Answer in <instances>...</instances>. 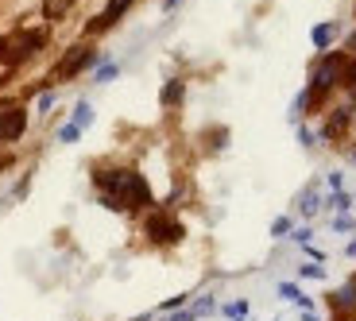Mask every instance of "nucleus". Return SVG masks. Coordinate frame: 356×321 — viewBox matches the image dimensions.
I'll return each mask as SVG.
<instances>
[{"instance_id":"9d476101","label":"nucleus","mask_w":356,"mask_h":321,"mask_svg":"<svg viewBox=\"0 0 356 321\" xmlns=\"http://www.w3.org/2000/svg\"><path fill=\"white\" fill-rule=\"evenodd\" d=\"M182 101V81H170V85H163V105H178Z\"/></svg>"},{"instance_id":"39448f33","label":"nucleus","mask_w":356,"mask_h":321,"mask_svg":"<svg viewBox=\"0 0 356 321\" xmlns=\"http://www.w3.org/2000/svg\"><path fill=\"white\" fill-rule=\"evenodd\" d=\"M24 124H27L24 108H4V113H0V140H19Z\"/></svg>"},{"instance_id":"f3484780","label":"nucleus","mask_w":356,"mask_h":321,"mask_svg":"<svg viewBox=\"0 0 356 321\" xmlns=\"http://www.w3.org/2000/svg\"><path fill=\"white\" fill-rule=\"evenodd\" d=\"M341 81H345L348 90L356 85V63H348V66H345V74H341Z\"/></svg>"},{"instance_id":"2eb2a0df","label":"nucleus","mask_w":356,"mask_h":321,"mask_svg":"<svg viewBox=\"0 0 356 321\" xmlns=\"http://www.w3.org/2000/svg\"><path fill=\"white\" fill-rule=\"evenodd\" d=\"M113 78H116V66H113V63H105V66L97 70V81L105 85V81H113Z\"/></svg>"},{"instance_id":"a211bd4d","label":"nucleus","mask_w":356,"mask_h":321,"mask_svg":"<svg viewBox=\"0 0 356 321\" xmlns=\"http://www.w3.org/2000/svg\"><path fill=\"white\" fill-rule=\"evenodd\" d=\"M353 217H337V221H333V229H337V232H345V229H353Z\"/></svg>"},{"instance_id":"f257e3e1","label":"nucleus","mask_w":356,"mask_h":321,"mask_svg":"<svg viewBox=\"0 0 356 321\" xmlns=\"http://www.w3.org/2000/svg\"><path fill=\"white\" fill-rule=\"evenodd\" d=\"M147 236L155 244H178L182 240V224L170 221L167 213H155V217H147Z\"/></svg>"},{"instance_id":"f8f14e48","label":"nucleus","mask_w":356,"mask_h":321,"mask_svg":"<svg viewBox=\"0 0 356 321\" xmlns=\"http://www.w3.org/2000/svg\"><path fill=\"white\" fill-rule=\"evenodd\" d=\"M78 135H81L78 124H63V128H58V140H63V143H78Z\"/></svg>"},{"instance_id":"1a4fd4ad","label":"nucleus","mask_w":356,"mask_h":321,"mask_svg":"<svg viewBox=\"0 0 356 321\" xmlns=\"http://www.w3.org/2000/svg\"><path fill=\"white\" fill-rule=\"evenodd\" d=\"M43 12H47L51 19H63L66 12H70V0H47V4H43Z\"/></svg>"},{"instance_id":"b1692460","label":"nucleus","mask_w":356,"mask_h":321,"mask_svg":"<svg viewBox=\"0 0 356 321\" xmlns=\"http://www.w3.org/2000/svg\"><path fill=\"white\" fill-rule=\"evenodd\" d=\"M348 155H353V163H356V147H353V151H348Z\"/></svg>"},{"instance_id":"20e7f679","label":"nucleus","mask_w":356,"mask_h":321,"mask_svg":"<svg viewBox=\"0 0 356 321\" xmlns=\"http://www.w3.org/2000/svg\"><path fill=\"white\" fill-rule=\"evenodd\" d=\"M86 63H93V51H89V47H70V54L58 63V78H74Z\"/></svg>"},{"instance_id":"aec40b11","label":"nucleus","mask_w":356,"mask_h":321,"mask_svg":"<svg viewBox=\"0 0 356 321\" xmlns=\"http://www.w3.org/2000/svg\"><path fill=\"white\" fill-rule=\"evenodd\" d=\"M310 236H314L310 229H298V232H294V240H298V244H310Z\"/></svg>"},{"instance_id":"5701e85b","label":"nucleus","mask_w":356,"mask_h":321,"mask_svg":"<svg viewBox=\"0 0 356 321\" xmlns=\"http://www.w3.org/2000/svg\"><path fill=\"white\" fill-rule=\"evenodd\" d=\"M348 51H356V35H353V39H348Z\"/></svg>"},{"instance_id":"4be33fe9","label":"nucleus","mask_w":356,"mask_h":321,"mask_svg":"<svg viewBox=\"0 0 356 321\" xmlns=\"http://www.w3.org/2000/svg\"><path fill=\"white\" fill-rule=\"evenodd\" d=\"M345 256H348V259H356V240H353V244H348V248H345Z\"/></svg>"},{"instance_id":"4468645a","label":"nucleus","mask_w":356,"mask_h":321,"mask_svg":"<svg viewBox=\"0 0 356 321\" xmlns=\"http://www.w3.org/2000/svg\"><path fill=\"white\" fill-rule=\"evenodd\" d=\"M298 271H302L306 279H325V268H318V263H302Z\"/></svg>"},{"instance_id":"dca6fc26","label":"nucleus","mask_w":356,"mask_h":321,"mask_svg":"<svg viewBox=\"0 0 356 321\" xmlns=\"http://www.w3.org/2000/svg\"><path fill=\"white\" fill-rule=\"evenodd\" d=\"M286 232H291V221H286V217H279V221L271 224V236H286Z\"/></svg>"},{"instance_id":"6e6552de","label":"nucleus","mask_w":356,"mask_h":321,"mask_svg":"<svg viewBox=\"0 0 356 321\" xmlns=\"http://www.w3.org/2000/svg\"><path fill=\"white\" fill-rule=\"evenodd\" d=\"M70 124H78V128L93 124V105H89V101H78V108H74V120H70Z\"/></svg>"},{"instance_id":"ddd939ff","label":"nucleus","mask_w":356,"mask_h":321,"mask_svg":"<svg viewBox=\"0 0 356 321\" xmlns=\"http://www.w3.org/2000/svg\"><path fill=\"white\" fill-rule=\"evenodd\" d=\"M225 313H229V318H236V321H244V318H248V302H232V306H225Z\"/></svg>"},{"instance_id":"f03ea898","label":"nucleus","mask_w":356,"mask_h":321,"mask_svg":"<svg viewBox=\"0 0 356 321\" xmlns=\"http://www.w3.org/2000/svg\"><path fill=\"white\" fill-rule=\"evenodd\" d=\"M341 74H345V58H341V54L325 58V63L318 66V74H314V97L325 93V90H333V81H341Z\"/></svg>"},{"instance_id":"6ab92c4d","label":"nucleus","mask_w":356,"mask_h":321,"mask_svg":"<svg viewBox=\"0 0 356 321\" xmlns=\"http://www.w3.org/2000/svg\"><path fill=\"white\" fill-rule=\"evenodd\" d=\"M51 105H54V97H51V93H43V97H39V116H43Z\"/></svg>"},{"instance_id":"0eeeda50","label":"nucleus","mask_w":356,"mask_h":321,"mask_svg":"<svg viewBox=\"0 0 356 321\" xmlns=\"http://www.w3.org/2000/svg\"><path fill=\"white\" fill-rule=\"evenodd\" d=\"M318 206H321V201H318V186H310L302 197H298V209H302L306 217H314V213H318Z\"/></svg>"},{"instance_id":"9b49d317","label":"nucleus","mask_w":356,"mask_h":321,"mask_svg":"<svg viewBox=\"0 0 356 321\" xmlns=\"http://www.w3.org/2000/svg\"><path fill=\"white\" fill-rule=\"evenodd\" d=\"M333 31H337L333 24H321V27H314V43H318V47H330Z\"/></svg>"},{"instance_id":"7ed1b4c3","label":"nucleus","mask_w":356,"mask_h":321,"mask_svg":"<svg viewBox=\"0 0 356 321\" xmlns=\"http://www.w3.org/2000/svg\"><path fill=\"white\" fill-rule=\"evenodd\" d=\"M333 313H337V321H356V283H345L337 290V295L330 298Z\"/></svg>"},{"instance_id":"423d86ee","label":"nucleus","mask_w":356,"mask_h":321,"mask_svg":"<svg viewBox=\"0 0 356 321\" xmlns=\"http://www.w3.org/2000/svg\"><path fill=\"white\" fill-rule=\"evenodd\" d=\"M348 120H353V113H348V108H333L330 124H325V135H330V140H341V135H345V128H348Z\"/></svg>"},{"instance_id":"412c9836","label":"nucleus","mask_w":356,"mask_h":321,"mask_svg":"<svg viewBox=\"0 0 356 321\" xmlns=\"http://www.w3.org/2000/svg\"><path fill=\"white\" fill-rule=\"evenodd\" d=\"M170 321H194V310H190V313H175Z\"/></svg>"}]
</instances>
